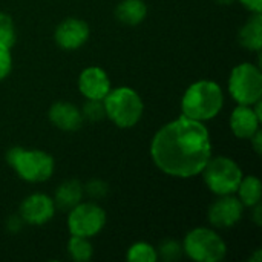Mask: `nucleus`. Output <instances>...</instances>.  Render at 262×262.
Listing matches in <instances>:
<instances>
[{
	"instance_id": "9d476101",
	"label": "nucleus",
	"mask_w": 262,
	"mask_h": 262,
	"mask_svg": "<svg viewBox=\"0 0 262 262\" xmlns=\"http://www.w3.org/2000/svg\"><path fill=\"white\" fill-rule=\"evenodd\" d=\"M55 204L51 196L46 193H31L26 196L18 209V215L25 221V224L31 226H43L49 223L55 215Z\"/></svg>"
},
{
	"instance_id": "393cba45",
	"label": "nucleus",
	"mask_w": 262,
	"mask_h": 262,
	"mask_svg": "<svg viewBox=\"0 0 262 262\" xmlns=\"http://www.w3.org/2000/svg\"><path fill=\"white\" fill-rule=\"evenodd\" d=\"M12 71V54L11 48L0 43V81L5 80Z\"/></svg>"
},
{
	"instance_id": "bb28decb",
	"label": "nucleus",
	"mask_w": 262,
	"mask_h": 262,
	"mask_svg": "<svg viewBox=\"0 0 262 262\" xmlns=\"http://www.w3.org/2000/svg\"><path fill=\"white\" fill-rule=\"evenodd\" d=\"M238 2L252 14L262 12V0H238Z\"/></svg>"
},
{
	"instance_id": "20e7f679",
	"label": "nucleus",
	"mask_w": 262,
	"mask_h": 262,
	"mask_svg": "<svg viewBox=\"0 0 262 262\" xmlns=\"http://www.w3.org/2000/svg\"><path fill=\"white\" fill-rule=\"evenodd\" d=\"M106 117L118 127H134L143 117L144 103L140 94L129 86H118L111 89L103 98Z\"/></svg>"
},
{
	"instance_id": "dca6fc26",
	"label": "nucleus",
	"mask_w": 262,
	"mask_h": 262,
	"mask_svg": "<svg viewBox=\"0 0 262 262\" xmlns=\"http://www.w3.org/2000/svg\"><path fill=\"white\" fill-rule=\"evenodd\" d=\"M239 45L247 51L259 52L262 48V14L256 12L243 25L238 34Z\"/></svg>"
},
{
	"instance_id": "9b49d317",
	"label": "nucleus",
	"mask_w": 262,
	"mask_h": 262,
	"mask_svg": "<svg viewBox=\"0 0 262 262\" xmlns=\"http://www.w3.org/2000/svg\"><path fill=\"white\" fill-rule=\"evenodd\" d=\"M91 35L89 25L77 17H68L58 23L54 32L55 43L64 51H75L81 48Z\"/></svg>"
},
{
	"instance_id": "c756f323",
	"label": "nucleus",
	"mask_w": 262,
	"mask_h": 262,
	"mask_svg": "<svg viewBox=\"0 0 262 262\" xmlns=\"http://www.w3.org/2000/svg\"><path fill=\"white\" fill-rule=\"evenodd\" d=\"M218 5H223V6H229V5H232V3H235L236 0H215Z\"/></svg>"
},
{
	"instance_id": "cd10ccee",
	"label": "nucleus",
	"mask_w": 262,
	"mask_h": 262,
	"mask_svg": "<svg viewBox=\"0 0 262 262\" xmlns=\"http://www.w3.org/2000/svg\"><path fill=\"white\" fill-rule=\"evenodd\" d=\"M250 141H252V146H253V149H255V152L259 155L262 150V132L261 129H258L255 134H253V137L250 138Z\"/></svg>"
},
{
	"instance_id": "c85d7f7f",
	"label": "nucleus",
	"mask_w": 262,
	"mask_h": 262,
	"mask_svg": "<svg viewBox=\"0 0 262 262\" xmlns=\"http://www.w3.org/2000/svg\"><path fill=\"white\" fill-rule=\"evenodd\" d=\"M253 209V221L256 223V226H261L262 224V206L261 203H258L256 206L252 207Z\"/></svg>"
},
{
	"instance_id": "2eb2a0df",
	"label": "nucleus",
	"mask_w": 262,
	"mask_h": 262,
	"mask_svg": "<svg viewBox=\"0 0 262 262\" xmlns=\"http://www.w3.org/2000/svg\"><path fill=\"white\" fill-rule=\"evenodd\" d=\"M84 192H83V184L78 180H66L63 181L54 195V204L55 207H58L60 210H71L72 207H75L78 203L83 201Z\"/></svg>"
},
{
	"instance_id": "7ed1b4c3",
	"label": "nucleus",
	"mask_w": 262,
	"mask_h": 262,
	"mask_svg": "<svg viewBox=\"0 0 262 262\" xmlns=\"http://www.w3.org/2000/svg\"><path fill=\"white\" fill-rule=\"evenodd\" d=\"M6 160L23 181L32 184L48 181L55 169L52 155L38 149L11 147L6 154Z\"/></svg>"
},
{
	"instance_id": "39448f33",
	"label": "nucleus",
	"mask_w": 262,
	"mask_h": 262,
	"mask_svg": "<svg viewBox=\"0 0 262 262\" xmlns=\"http://www.w3.org/2000/svg\"><path fill=\"white\" fill-rule=\"evenodd\" d=\"M183 252L195 262H220L227 255V244L213 229L196 227L186 235Z\"/></svg>"
},
{
	"instance_id": "4be33fe9",
	"label": "nucleus",
	"mask_w": 262,
	"mask_h": 262,
	"mask_svg": "<svg viewBox=\"0 0 262 262\" xmlns=\"http://www.w3.org/2000/svg\"><path fill=\"white\" fill-rule=\"evenodd\" d=\"M0 43L9 48L15 43V25L9 14L0 11Z\"/></svg>"
},
{
	"instance_id": "0eeeda50",
	"label": "nucleus",
	"mask_w": 262,
	"mask_h": 262,
	"mask_svg": "<svg viewBox=\"0 0 262 262\" xmlns=\"http://www.w3.org/2000/svg\"><path fill=\"white\" fill-rule=\"evenodd\" d=\"M229 92L238 104L253 106L262 98L261 68L253 63L235 66L229 77Z\"/></svg>"
},
{
	"instance_id": "f03ea898",
	"label": "nucleus",
	"mask_w": 262,
	"mask_h": 262,
	"mask_svg": "<svg viewBox=\"0 0 262 262\" xmlns=\"http://www.w3.org/2000/svg\"><path fill=\"white\" fill-rule=\"evenodd\" d=\"M223 106L224 92L221 86L212 80H200L192 83L181 98L183 115L201 123L215 118L221 112Z\"/></svg>"
},
{
	"instance_id": "423d86ee",
	"label": "nucleus",
	"mask_w": 262,
	"mask_h": 262,
	"mask_svg": "<svg viewBox=\"0 0 262 262\" xmlns=\"http://www.w3.org/2000/svg\"><path fill=\"white\" fill-rule=\"evenodd\" d=\"M201 173L206 186L216 196L236 193L244 177L238 163L229 157H210Z\"/></svg>"
},
{
	"instance_id": "f8f14e48",
	"label": "nucleus",
	"mask_w": 262,
	"mask_h": 262,
	"mask_svg": "<svg viewBox=\"0 0 262 262\" xmlns=\"http://www.w3.org/2000/svg\"><path fill=\"white\" fill-rule=\"evenodd\" d=\"M261 121V101L255 103L253 106L238 104L230 115V129L236 138L250 140L259 129Z\"/></svg>"
},
{
	"instance_id": "a878e982",
	"label": "nucleus",
	"mask_w": 262,
	"mask_h": 262,
	"mask_svg": "<svg viewBox=\"0 0 262 262\" xmlns=\"http://www.w3.org/2000/svg\"><path fill=\"white\" fill-rule=\"evenodd\" d=\"M23 226H25V221L21 220L20 215H12V216H9L8 221H6V229H8L9 232H12V233L20 232V230L23 229Z\"/></svg>"
},
{
	"instance_id": "a211bd4d",
	"label": "nucleus",
	"mask_w": 262,
	"mask_h": 262,
	"mask_svg": "<svg viewBox=\"0 0 262 262\" xmlns=\"http://www.w3.org/2000/svg\"><path fill=\"white\" fill-rule=\"evenodd\" d=\"M238 198L243 203L244 207H253L258 203H261L262 196V183L261 180L255 175L243 177L239 186H238Z\"/></svg>"
},
{
	"instance_id": "1a4fd4ad",
	"label": "nucleus",
	"mask_w": 262,
	"mask_h": 262,
	"mask_svg": "<svg viewBox=\"0 0 262 262\" xmlns=\"http://www.w3.org/2000/svg\"><path fill=\"white\" fill-rule=\"evenodd\" d=\"M244 215V206L238 196L221 195L215 200L207 212L209 223L216 229H230L236 226Z\"/></svg>"
},
{
	"instance_id": "ddd939ff",
	"label": "nucleus",
	"mask_w": 262,
	"mask_h": 262,
	"mask_svg": "<svg viewBox=\"0 0 262 262\" xmlns=\"http://www.w3.org/2000/svg\"><path fill=\"white\" fill-rule=\"evenodd\" d=\"M112 89L109 75L98 66H89L78 77V91L86 100H103Z\"/></svg>"
},
{
	"instance_id": "6ab92c4d",
	"label": "nucleus",
	"mask_w": 262,
	"mask_h": 262,
	"mask_svg": "<svg viewBox=\"0 0 262 262\" xmlns=\"http://www.w3.org/2000/svg\"><path fill=\"white\" fill-rule=\"evenodd\" d=\"M68 253L71 259L77 262L89 261L94 255V247L89 238L84 236H75L71 235V239L68 241Z\"/></svg>"
},
{
	"instance_id": "5701e85b",
	"label": "nucleus",
	"mask_w": 262,
	"mask_h": 262,
	"mask_svg": "<svg viewBox=\"0 0 262 262\" xmlns=\"http://www.w3.org/2000/svg\"><path fill=\"white\" fill-rule=\"evenodd\" d=\"M81 115L89 121H100L106 117L103 100H86L81 107Z\"/></svg>"
},
{
	"instance_id": "f3484780",
	"label": "nucleus",
	"mask_w": 262,
	"mask_h": 262,
	"mask_svg": "<svg viewBox=\"0 0 262 262\" xmlns=\"http://www.w3.org/2000/svg\"><path fill=\"white\" fill-rule=\"evenodd\" d=\"M147 15V6L144 0H121L115 8V17L123 25L137 26L144 21Z\"/></svg>"
},
{
	"instance_id": "b1692460",
	"label": "nucleus",
	"mask_w": 262,
	"mask_h": 262,
	"mask_svg": "<svg viewBox=\"0 0 262 262\" xmlns=\"http://www.w3.org/2000/svg\"><path fill=\"white\" fill-rule=\"evenodd\" d=\"M83 192L88 198L97 201V200H101L104 198L107 193H109V186L106 181L103 180H98V178H94L91 181H88L84 186H83Z\"/></svg>"
},
{
	"instance_id": "f257e3e1",
	"label": "nucleus",
	"mask_w": 262,
	"mask_h": 262,
	"mask_svg": "<svg viewBox=\"0 0 262 262\" xmlns=\"http://www.w3.org/2000/svg\"><path fill=\"white\" fill-rule=\"evenodd\" d=\"M154 164L166 175L193 178L212 157V140L204 123L184 115L157 130L150 143Z\"/></svg>"
},
{
	"instance_id": "aec40b11",
	"label": "nucleus",
	"mask_w": 262,
	"mask_h": 262,
	"mask_svg": "<svg viewBox=\"0 0 262 262\" xmlns=\"http://www.w3.org/2000/svg\"><path fill=\"white\" fill-rule=\"evenodd\" d=\"M126 259L130 262H157L158 255H157V249L152 244L140 241L129 247Z\"/></svg>"
},
{
	"instance_id": "4468645a",
	"label": "nucleus",
	"mask_w": 262,
	"mask_h": 262,
	"mask_svg": "<svg viewBox=\"0 0 262 262\" xmlns=\"http://www.w3.org/2000/svg\"><path fill=\"white\" fill-rule=\"evenodd\" d=\"M49 121L63 132H75L81 127L84 118L81 109L69 101H57L49 107Z\"/></svg>"
},
{
	"instance_id": "6e6552de",
	"label": "nucleus",
	"mask_w": 262,
	"mask_h": 262,
	"mask_svg": "<svg viewBox=\"0 0 262 262\" xmlns=\"http://www.w3.org/2000/svg\"><path fill=\"white\" fill-rule=\"evenodd\" d=\"M106 224V212L94 201L78 203L69 210L68 229L71 235L92 238L98 235Z\"/></svg>"
},
{
	"instance_id": "412c9836",
	"label": "nucleus",
	"mask_w": 262,
	"mask_h": 262,
	"mask_svg": "<svg viewBox=\"0 0 262 262\" xmlns=\"http://www.w3.org/2000/svg\"><path fill=\"white\" fill-rule=\"evenodd\" d=\"M183 243H178L175 239H164L160 247L157 249L158 259L172 262L180 259L183 256Z\"/></svg>"
}]
</instances>
